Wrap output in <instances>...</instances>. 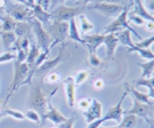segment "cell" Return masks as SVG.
<instances>
[{
	"instance_id": "cell-20",
	"label": "cell",
	"mask_w": 154,
	"mask_h": 128,
	"mask_svg": "<svg viewBox=\"0 0 154 128\" xmlns=\"http://www.w3.org/2000/svg\"><path fill=\"white\" fill-rule=\"evenodd\" d=\"M69 34L71 39H72L74 40H76L77 42H80L83 46H84L86 47L85 41L83 39L81 38V37L79 36V34H78V29H77L76 25H75L74 18L70 19V25H69Z\"/></svg>"
},
{
	"instance_id": "cell-29",
	"label": "cell",
	"mask_w": 154,
	"mask_h": 128,
	"mask_svg": "<svg viewBox=\"0 0 154 128\" xmlns=\"http://www.w3.org/2000/svg\"><path fill=\"white\" fill-rule=\"evenodd\" d=\"M28 14V11L26 9L17 7L14 8L11 12V16L14 19H18V20H23L26 18Z\"/></svg>"
},
{
	"instance_id": "cell-2",
	"label": "cell",
	"mask_w": 154,
	"mask_h": 128,
	"mask_svg": "<svg viewBox=\"0 0 154 128\" xmlns=\"http://www.w3.org/2000/svg\"><path fill=\"white\" fill-rule=\"evenodd\" d=\"M28 71L29 67L28 64L26 63V61L25 62L20 63L14 61V72L13 79H12L11 83L9 86L7 97H6L4 103H3V107H5V106L8 103V101L12 96V94H14V92L22 86V83L25 80Z\"/></svg>"
},
{
	"instance_id": "cell-18",
	"label": "cell",
	"mask_w": 154,
	"mask_h": 128,
	"mask_svg": "<svg viewBox=\"0 0 154 128\" xmlns=\"http://www.w3.org/2000/svg\"><path fill=\"white\" fill-rule=\"evenodd\" d=\"M138 65L142 69V73H141V78L144 79H149V78L153 76L154 70V61L149 60L147 62L138 63Z\"/></svg>"
},
{
	"instance_id": "cell-45",
	"label": "cell",
	"mask_w": 154,
	"mask_h": 128,
	"mask_svg": "<svg viewBox=\"0 0 154 128\" xmlns=\"http://www.w3.org/2000/svg\"><path fill=\"white\" fill-rule=\"evenodd\" d=\"M5 116V113L2 112V111H1V112H0V119H2V118H4Z\"/></svg>"
},
{
	"instance_id": "cell-28",
	"label": "cell",
	"mask_w": 154,
	"mask_h": 128,
	"mask_svg": "<svg viewBox=\"0 0 154 128\" xmlns=\"http://www.w3.org/2000/svg\"><path fill=\"white\" fill-rule=\"evenodd\" d=\"M34 13L36 17H38V19L39 20L42 21V22H47L50 19V17H51V14H49L47 12H45V10H43V9L39 5H36L35 7Z\"/></svg>"
},
{
	"instance_id": "cell-19",
	"label": "cell",
	"mask_w": 154,
	"mask_h": 128,
	"mask_svg": "<svg viewBox=\"0 0 154 128\" xmlns=\"http://www.w3.org/2000/svg\"><path fill=\"white\" fill-rule=\"evenodd\" d=\"M1 34L4 49L8 50L11 47L13 43L16 41V34L12 31H4L3 33H1Z\"/></svg>"
},
{
	"instance_id": "cell-22",
	"label": "cell",
	"mask_w": 154,
	"mask_h": 128,
	"mask_svg": "<svg viewBox=\"0 0 154 128\" xmlns=\"http://www.w3.org/2000/svg\"><path fill=\"white\" fill-rule=\"evenodd\" d=\"M137 124V117L134 115L127 114L121 122L118 124L120 128H134Z\"/></svg>"
},
{
	"instance_id": "cell-36",
	"label": "cell",
	"mask_w": 154,
	"mask_h": 128,
	"mask_svg": "<svg viewBox=\"0 0 154 128\" xmlns=\"http://www.w3.org/2000/svg\"><path fill=\"white\" fill-rule=\"evenodd\" d=\"M153 36H152V37L145 39V40H142L139 43H135V46L138 48H141V49H150V46L153 43Z\"/></svg>"
},
{
	"instance_id": "cell-1",
	"label": "cell",
	"mask_w": 154,
	"mask_h": 128,
	"mask_svg": "<svg viewBox=\"0 0 154 128\" xmlns=\"http://www.w3.org/2000/svg\"><path fill=\"white\" fill-rule=\"evenodd\" d=\"M28 97V106L36 111L41 117V121L48 109V96H46L38 84H32Z\"/></svg>"
},
{
	"instance_id": "cell-31",
	"label": "cell",
	"mask_w": 154,
	"mask_h": 128,
	"mask_svg": "<svg viewBox=\"0 0 154 128\" xmlns=\"http://www.w3.org/2000/svg\"><path fill=\"white\" fill-rule=\"evenodd\" d=\"M29 28V27L26 23H23V22L17 23L16 26L14 28V34L17 35L18 37H23L27 33Z\"/></svg>"
},
{
	"instance_id": "cell-39",
	"label": "cell",
	"mask_w": 154,
	"mask_h": 128,
	"mask_svg": "<svg viewBox=\"0 0 154 128\" xmlns=\"http://www.w3.org/2000/svg\"><path fill=\"white\" fill-rule=\"evenodd\" d=\"M15 58H16L15 54L11 53L10 52H6L0 55V63L7 62V61H11V60H14Z\"/></svg>"
},
{
	"instance_id": "cell-8",
	"label": "cell",
	"mask_w": 154,
	"mask_h": 128,
	"mask_svg": "<svg viewBox=\"0 0 154 128\" xmlns=\"http://www.w3.org/2000/svg\"><path fill=\"white\" fill-rule=\"evenodd\" d=\"M83 115L88 124L99 119L102 115V104L96 99L91 100L90 106L83 112Z\"/></svg>"
},
{
	"instance_id": "cell-13",
	"label": "cell",
	"mask_w": 154,
	"mask_h": 128,
	"mask_svg": "<svg viewBox=\"0 0 154 128\" xmlns=\"http://www.w3.org/2000/svg\"><path fill=\"white\" fill-rule=\"evenodd\" d=\"M126 15H127V10H126L125 11L122 12L120 16H118V18L107 28V31L108 32H114V31L120 29V28H127L128 29L132 31L135 35L138 36V38L141 39V37L131 27L129 26L127 23V20H126Z\"/></svg>"
},
{
	"instance_id": "cell-17",
	"label": "cell",
	"mask_w": 154,
	"mask_h": 128,
	"mask_svg": "<svg viewBox=\"0 0 154 128\" xmlns=\"http://www.w3.org/2000/svg\"><path fill=\"white\" fill-rule=\"evenodd\" d=\"M137 87L144 86L148 89V93L147 95L150 98H154V77L149 78V79H144V78H141L136 81Z\"/></svg>"
},
{
	"instance_id": "cell-48",
	"label": "cell",
	"mask_w": 154,
	"mask_h": 128,
	"mask_svg": "<svg viewBox=\"0 0 154 128\" xmlns=\"http://www.w3.org/2000/svg\"><path fill=\"white\" fill-rule=\"evenodd\" d=\"M28 2L29 3V4H32L33 2H34V0H28Z\"/></svg>"
},
{
	"instance_id": "cell-46",
	"label": "cell",
	"mask_w": 154,
	"mask_h": 128,
	"mask_svg": "<svg viewBox=\"0 0 154 128\" xmlns=\"http://www.w3.org/2000/svg\"><path fill=\"white\" fill-rule=\"evenodd\" d=\"M99 128H120L119 127V126H116V127H102V126H100Z\"/></svg>"
},
{
	"instance_id": "cell-41",
	"label": "cell",
	"mask_w": 154,
	"mask_h": 128,
	"mask_svg": "<svg viewBox=\"0 0 154 128\" xmlns=\"http://www.w3.org/2000/svg\"><path fill=\"white\" fill-rule=\"evenodd\" d=\"M103 121H102V118H99V119L95 120L93 122L90 123L87 126V128H99L100 126H102V124H103Z\"/></svg>"
},
{
	"instance_id": "cell-4",
	"label": "cell",
	"mask_w": 154,
	"mask_h": 128,
	"mask_svg": "<svg viewBox=\"0 0 154 128\" xmlns=\"http://www.w3.org/2000/svg\"><path fill=\"white\" fill-rule=\"evenodd\" d=\"M133 100V105L129 110L123 112V114H131L136 117L143 118L150 127L153 128V106L140 103L135 99L132 97Z\"/></svg>"
},
{
	"instance_id": "cell-23",
	"label": "cell",
	"mask_w": 154,
	"mask_h": 128,
	"mask_svg": "<svg viewBox=\"0 0 154 128\" xmlns=\"http://www.w3.org/2000/svg\"><path fill=\"white\" fill-rule=\"evenodd\" d=\"M40 53L41 52L39 51V48L36 46L35 44H32L30 49L29 50L28 53H27L26 58V63L28 65L32 64Z\"/></svg>"
},
{
	"instance_id": "cell-51",
	"label": "cell",
	"mask_w": 154,
	"mask_h": 128,
	"mask_svg": "<svg viewBox=\"0 0 154 128\" xmlns=\"http://www.w3.org/2000/svg\"><path fill=\"white\" fill-rule=\"evenodd\" d=\"M2 33V26H0V34H1Z\"/></svg>"
},
{
	"instance_id": "cell-25",
	"label": "cell",
	"mask_w": 154,
	"mask_h": 128,
	"mask_svg": "<svg viewBox=\"0 0 154 128\" xmlns=\"http://www.w3.org/2000/svg\"><path fill=\"white\" fill-rule=\"evenodd\" d=\"M89 76V72L86 70H81L78 71L75 73V76L73 77L74 82L76 87L81 85L83 82H85Z\"/></svg>"
},
{
	"instance_id": "cell-3",
	"label": "cell",
	"mask_w": 154,
	"mask_h": 128,
	"mask_svg": "<svg viewBox=\"0 0 154 128\" xmlns=\"http://www.w3.org/2000/svg\"><path fill=\"white\" fill-rule=\"evenodd\" d=\"M69 58V53L66 51V45L63 44L60 47L59 53L54 59L51 60H46L45 62L42 63L38 68L36 70L35 73V77H40V76H45L46 74H48L53 69L55 68L58 64L60 63L66 61Z\"/></svg>"
},
{
	"instance_id": "cell-30",
	"label": "cell",
	"mask_w": 154,
	"mask_h": 128,
	"mask_svg": "<svg viewBox=\"0 0 154 128\" xmlns=\"http://www.w3.org/2000/svg\"><path fill=\"white\" fill-rule=\"evenodd\" d=\"M16 24L17 22H15L13 18L10 17V16L5 18L4 24L2 26V30L3 31H11L12 30L14 29Z\"/></svg>"
},
{
	"instance_id": "cell-35",
	"label": "cell",
	"mask_w": 154,
	"mask_h": 128,
	"mask_svg": "<svg viewBox=\"0 0 154 128\" xmlns=\"http://www.w3.org/2000/svg\"><path fill=\"white\" fill-rule=\"evenodd\" d=\"M75 121H76V116L74 114L70 118H68L66 121L61 123V124L56 126V127L57 128H73V125L75 124Z\"/></svg>"
},
{
	"instance_id": "cell-16",
	"label": "cell",
	"mask_w": 154,
	"mask_h": 128,
	"mask_svg": "<svg viewBox=\"0 0 154 128\" xmlns=\"http://www.w3.org/2000/svg\"><path fill=\"white\" fill-rule=\"evenodd\" d=\"M125 88H126V91H127L128 94H130L132 95V97L137 100V101L140 102V103H146V104L151 105L153 106V102L150 101V97H148L147 94H144V93L140 92L138 90L135 89L134 87L131 86L129 83H125Z\"/></svg>"
},
{
	"instance_id": "cell-14",
	"label": "cell",
	"mask_w": 154,
	"mask_h": 128,
	"mask_svg": "<svg viewBox=\"0 0 154 128\" xmlns=\"http://www.w3.org/2000/svg\"><path fill=\"white\" fill-rule=\"evenodd\" d=\"M103 43H105L106 46V54L108 59H112L114 57L117 46L118 45L119 41L116 34L111 33L107 35H104Z\"/></svg>"
},
{
	"instance_id": "cell-5",
	"label": "cell",
	"mask_w": 154,
	"mask_h": 128,
	"mask_svg": "<svg viewBox=\"0 0 154 128\" xmlns=\"http://www.w3.org/2000/svg\"><path fill=\"white\" fill-rule=\"evenodd\" d=\"M58 88H56L55 89L53 90L50 94L48 95V109H47L46 113L45 114L44 117L42 118V121H41V124H45V121L46 120H49L51 122L54 123V124L55 126L59 125L61 123L64 122L67 120L68 118L65 117L58 109L56 107H54V106L51 103V98H52L53 96L55 94V93L57 91Z\"/></svg>"
},
{
	"instance_id": "cell-38",
	"label": "cell",
	"mask_w": 154,
	"mask_h": 128,
	"mask_svg": "<svg viewBox=\"0 0 154 128\" xmlns=\"http://www.w3.org/2000/svg\"><path fill=\"white\" fill-rule=\"evenodd\" d=\"M45 80L48 83H57V82H59L60 80V73H55V72L49 73L48 74V76H47Z\"/></svg>"
},
{
	"instance_id": "cell-11",
	"label": "cell",
	"mask_w": 154,
	"mask_h": 128,
	"mask_svg": "<svg viewBox=\"0 0 154 128\" xmlns=\"http://www.w3.org/2000/svg\"><path fill=\"white\" fill-rule=\"evenodd\" d=\"M80 12L78 7H67L61 6L55 10V17L59 22H66L73 19L75 15Z\"/></svg>"
},
{
	"instance_id": "cell-10",
	"label": "cell",
	"mask_w": 154,
	"mask_h": 128,
	"mask_svg": "<svg viewBox=\"0 0 154 128\" xmlns=\"http://www.w3.org/2000/svg\"><path fill=\"white\" fill-rule=\"evenodd\" d=\"M69 25L67 22H59L57 21L55 23V25L53 26L52 30L54 36H55L56 40L50 48H52L54 45L57 44L59 42H61L66 38V37L69 34Z\"/></svg>"
},
{
	"instance_id": "cell-53",
	"label": "cell",
	"mask_w": 154,
	"mask_h": 128,
	"mask_svg": "<svg viewBox=\"0 0 154 128\" xmlns=\"http://www.w3.org/2000/svg\"><path fill=\"white\" fill-rule=\"evenodd\" d=\"M52 128H57V127H52Z\"/></svg>"
},
{
	"instance_id": "cell-6",
	"label": "cell",
	"mask_w": 154,
	"mask_h": 128,
	"mask_svg": "<svg viewBox=\"0 0 154 128\" xmlns=\"http://www.w3.org/2000/svg\"><path fill=\"white\" fill-rule=\"evenodd\" d=\"M128 92L125 90L124 92L122 94L121 97L119 100V101L117 102V104L114 106L110 108L108 110L107 113L105 114V115L104 117H102V119L103 121V122L106 121H109V120H113V121H115L116 122H117L118 124H120V122L123 120V109L122 108V104H123V100H125L126 96L128 95Z\"/></svg>"
},
{
	"instance_id": "cell-21",
	"label": "cell",
	"mask_w": 154,
	"mask_h": 128,
	"mask_svg": "<svg viewBox=\"0 0 154 128\" xmlns=\"http://www.w3.org/2000/svg\"><path fill=\"white\" fill-rule=\"evenodd\" d=\"M116 36H117L118 41L120 43L126 45V46H129V48L135 47V43H133V42L131 40L129 30H125V31H121V32L118 33Z\"/></svg>"
},
{
	"instance_id": "cell-42",
	"label": "cell",
	"mask_w": 154,
	"mask_h": 128,
	"mask_svg": "<svg viewBox=\"0 0 154 128\" xmlns=\"http://www.w3.org/2000/svg\"><path fill=\"white\" fill-rule=\"evenodd\" d=\"M93 87L95 89L100 90L104 87V82L102 79H97L93 82Z\"/></svg>"
},
{
	"instance_id": "cell-26",
	"label": "cell",
	"mask_w": 154,
	"mask_h": 128,
	"mask_svg": "<svg viewBox=\"0 0 154 128\" xmlns=\"http://www.w3.org/2000/svg\"><path fill=\"white\" fill-rule=\"evenodd\" d=\"M2 111L4 112L5 116H11L13 118H14V119L20 120V121H23V120L26 119L24 114L19 110L8 109V108H4Z\"/></svg>"
},
{
	"instance_id": "cell-52",
	"label": "cell",
	"mask_w": 154,
	"mask_h": 128,
	"mask_svg": "<svg viewBox=\"0 0 154 128\" xmlns=\"http://www.w3.org/2000/svg\"><path fill=\"white\" fill-rule=\"evenodd\" d=\"M2 100H0V103H2Z\"/></svg>"
},
{
	"instance_id": "cell-47",
	"label": "cell",
	"mask_w": 154,
	"mask_h": 128,
	"mask_svg": "<svg viewBox=\"0 0 154 128\" xmlns=\"http://www.w3.org/2000/svg\"><path fill=\"white\" fill-rule=\"evenodd\" d=\"M3 13V8L2 6H0V15H2Z\"/></svg>"
},
{
	"instance_id": "cell-15",
	"label": "cell",
	"mask_w": 154,
	"mask_h": 128,
	"mask_svg": "<svg viewBox=\"0 0 154 128\" xmlns=\"http://www.w3.org/2000/svg\"><path fill=\"white\" fill-rule=\"evenodd\" d=\"M104 35L96 34V35L87 36L84 37V41L86 43V48H87L90 53H96V49L103 43Z\"/></svg>"
},
{
	"instance_id": "cell-9",
	"label": "cell",
	"mask_w": 154,
	"mask_h": 128,
	"mask_svg": "<svg viewBox=\"0 0 154 128\" xmlns=\"http://www.w3.org/2000/svg\"><path fill=\"white\" fill-rule=\"evenodd\" d=\"M64 91L66 94V101L69 107H74L75 105V89L76 86L72 76H68L63 81Z\"/></svg>"
},
{
	"instance_id": "cell-27",
	"label": "cell",
	"mask_w": 154,
	"mask_h": 128,
	"mask_svg": "<svg viewBox=\"0 0 154 128\" xmlns=\"http://www.w3.org/2000/svg\"><path fill=\"white\" fill-rule=\"evenodd\" d=\"M23 114L24 116H25V118H27L28 120H29V121H32L34 123H36V124H41V117L36 111L31 109H29Z\"/></svg>"
},
{
	"instance_id": "cell-34",
	"label": "cell",
	"mask_w": 154,
	"mask_h": 128,
	"mask_svg": "<svg viewBox=\"0 0 154 128\" xmlns=\"http://www.w3.org/2000/svg\"><path fill=\"white\" fill-rule=\"evenodd\" d=\"M17 48L23 49L26 53H28L29 52V40L27 37H23L20 38L16 43Z\"/></svg>"
},
{
	"instance_id": "cell-24",
	"label": "cell",
	"mask_w": 154,
	"mask_h": 128,
	"mask_svg": "<svg viewBox=\"0 0 154 128\" xmlns=\"http://www.w3.org/2000/svg\"><path fill=\"white\" fill-rule=\"evenodd\" d=\"M129 52H136L142 57L143 58L147 60H153L154 58L153 52L150 50V49H141V48H138L137 46H135L133 48H129Z\"/></svg>"
},
{
	"instance_id": "cell-32",
	"label": "cell",
	"mask_w": 154,
	"mask_h": 128,
	"mask_svg": "<svg viewBox=\"0 0 154 128\" xmlns=\"http://www.w3.org/2000/svg\"><path fill=\"white\" fill-rule=\"evenodd\" d=\"M136 13L138 14H139L140 16H142L143 18H145V19H149V20H153V16L149 14L147 11L145 10V9L143 7L142 4L141 3V1L139 0H137V4H136Z\"/></svg>"
},
{
	"instance_id": "cell-40",
	"label": "cell",
	"mask_w": 154,
	"mask_h": 128,
	"mask_svg": "<svg viewBox=\"0 0 154 128\" xmlns=\"http://www.w3.org/2000/svg\"><path fill=\"white\" fill-rule=\"evenodd\" d=\"M89 61H90V65L93 67H98L101 64L102 61L100 58L97 56L96 53H90V58H89Z\"/></svg>"
},
{
	"instance_id": "cell-43",
	"label": "cell",
	"mask_w": 154,
	"mask_h": 128,
	"mask_svg": "<svg viewBox=\"0 0 154 128\" xmlns=\"http://www.w3.org/2000/svg\"><path fill=\"white\" fill-rule=\"evenodd\" d=\"M131 20H132L134 22H135L136 24H138V25H141V24H142L143 22H144V20H143L141 18L138 17V16H132V17H131Z\"/></svg>"
},
{
	"instance_id": "cell-50",
	"label": "cell",
	"mask_w": 154,
	"mask_h": 128,
	"mask_svg": "<svg viewBox=\"0 0 154 128\" xmlns=\"http://www.w3.org/2000/svg\"><path fill=\"white\" fill-rule=\"evenodd\" d=\"M83 1H84V2H86V3H87V2H89V1H90V0H83Z\"/></svg>"
},
{
	"instance_id": "cell-33",
	"label": "cell",
	"mask_w": 154,
	"mask_h": 128,
	"mask_svg": "<svg viewBox=\"0 0 154 128\" xmlns=\"http://www.w3.org/2000/svg\"><path fill=\"white\" fill-rule=\"evenodd\" d=\"M80 22H81V27L82 33H85L87 31H90V29L93 28V24L90 23L84 15H81L80 16Z\"/></svg>"
},
{
	"instance_id": "cell-7",
	"label": "cell",
	"mask_w": 154,
	"mask_h": 128,
	"mask_svg": "<svg viewBox=\"0 0 154 128\" xmlns=\"http://www.w3.org/2000/svg\"><path fill=\"white\" fill-rule=\"evenodd\" d=\"M33 28H34V31L37 37L39 47L42 48V52H48L51 50L50 45L51 43V37L48 34V33L46 32L42 28L40 21L37 19L34 20Z\"/></svg>"
},
{
	"instance_id": "cell-12",
	"label": "cell",
	"mask_w": 154,
	"mask_h": 128,
	"mask_svg": "<svg viewBox=\"0 0 154 128\" xmlns=\"http://www.w3.org/2000/svg\"><path fill=\"white\" fill-rule=\"evenodd\" d=\"M93 8L100 10L108 16H117L122 13L123 10V6L117 4H111V3H99L93 7Z\"/></svg>"
},
{
	"instance_id": "cell-49",
	"label": "cell",
	"mask_w": 154,
	"mask_h": 128,
	"mask_svg": "<svg viewBox=\"0 0 154 128\" xmlns=\"http://www.w3.org/2000/svg\"><path fill=\"white\" fill-rule=\"evenodd\" d=\"M18 1H21V2H24V3L26 2V0H18Z\"/></svg>"
},
{
	"instance_id": "cell-44",
	"label": "cell",
	"mask_w": 154,
	"mask_h": 128,
	"mask_svg": "<svg viewBox=\"0 0 154 128\" xmlns=\"http://www.w3.org/2000/svg\"><path fill=\"white\" fill-rule=\"evenodd\" d=\"M107 3H111V4H117V3L120 2L122 0H105Z\"/></svg>"
},
{
	"instance_id": "cell-37",
	"label": "cell",
	"mask_w": 154,
	"mask_h": 128,
	"mask_svg": "<svg viewBox=\"0 0 154 128\" xmlns=\"http://www.w3.org/2000/svg\"><path fill=\"white\" fill-rule=\"evenodd\" d=\"M90 102H91V99L90 98H87V97L81 98L77 103V107L79 109H81V110L85 111L90 106Z\"/></svg>"
}]
</instances>
